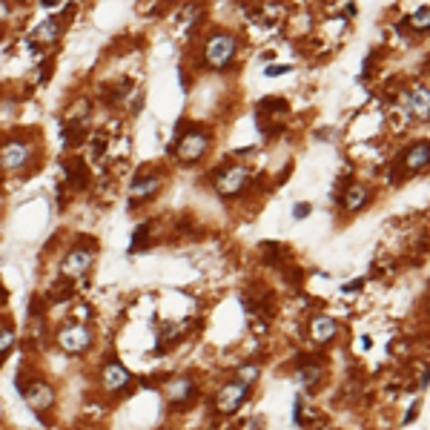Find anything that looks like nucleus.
<instances>
[{"instance_id":"10","label":"nucleus","mask_w":430,"mask_h":430,"mask_svg":"<svg viewBox=\"0 0 430 430\" xmlns=\"http://www.w3.org/2000/svg\"><path fill=\"white\" fill-rule=\"evenodd\" d=\"M247 393H250V388L238 385V381L232 379L230 385H224V388L218 390V396H215V411L224 413V416H232V413L247 401Z\"/></svg>"},{"instance_id":"2","label":"nucleus","mask_w":430,"mask_h":430,"mask_svg":"<svg viewBox=\"0 0 430 430\" xmlns=\"http://www.w3.org/2000/svg\"><path fill=\"white\" fill-rule=\"evenodd\" d=\"M238 55V38L232 32H212L204 46H201V58L209 69H227Z\"/></svg>"},{"instance_id":"9","label":"nucleus","mask_w":430,"mask_h":430,"mask_svg":"<svg viewBox=\"0 0 430 430\" xmlns=\"http://www.w3.org/2000/svg\"><path fill=\"white\" fill-rule=\"evenodd\" d=\"M164 186V178L158 173H141L132 184H129V207H138V204H147L152 201Z\"/></svg>"},{"instance_id":"5","label":"nucleus","mask_w":430,"mask_h":430,"mask_svg":"<svg viewBox=\"0 0 430 430\" xmlns=\"http://www.w3.org/2000/svg\"><path fill=\"white\" fill-rule=\"evenodd\" d=\"M95 342L92 327L81 324V321H66L58 333H55V344L66 353V356H83Z\"/></svg>"},{"instance_id":"14","label":"nucleus","mask_w":430,"mask_h":430,"mask_svg":"<svg viewBox=\"0 0 430 430\" xmlns=\"http://www.w3.org/2000/svg\"><path fill=\"white\" fill-rule=\"evenodd\" d=\"M336 333H339V324L330 316H316L313 321H310V336H313V342H319V344L333 342L336 339Z\"/></svg>"},{"instance_id":"12","label":"nucleus","mask_w":430,"mask_h":430,"mask_svg":"<svg viewBox=\"0 0 430 430\" xmlns=\"http://www.w3.org/2000/svg\"><path fill=\"white\" fill-rule=\"evenodd\" d=\"M193 396H196V381H193V376H173L164 385V399L170 401V404H186Z\"/></svg>"},{"instance_id":"20","label":"nucleus","mask_w":430,"mask_h":430,"mask_svg":"<svg viewBox=\"0 0 430 430\" xmlns=\"http://www.w3.org/2000/svg\"><path fill=\"white\" fill-rule=\"evenodd\" d=\"M411 26H413L416 32H427V29H430V9H419V12H413Z\"/></svg>"},{"instance_id":"13","label":"nucleus","mask_w":430,"mask_h":430,"mask_svg":"<svg viewBox=\"0 0 430 430\" xmlns=\"http://www.w3.org/2000/svg\"><path fill=\"white\" fill-rule=\"evenodd\" d=\"M401 166H404V173H424L430 166V143L427 141L411 143V147L401 152Z\"/></svg>"},{"instance_id":"4","label":"nucleus","mask_w":430,"mask_h":430,"mask_svg":"<svg viewBox=\"0 0 430 430\" xmlns=\"http://www.w3.org/2000/svg\"><path fill=\"white\" fill-rule=\"evenodd\" d=\"M212 147V135L207 129H198V127H189L175 143H173V152L181 164H198Z\"/></svg>"},{"instance_id":"19","label":"nucleus","mask_w":430,"mask_h":430,"mask_svg":"<svg viewBox=\"0 0 430 430\" xmlns=\"http://www.w3.org/2000/svg\"><path fill=\"white\" fill-rule=\"evenodd\" d=\"M15 327L12 324H0V362L12 353V347H15Z\"/></svg>"},{"instance_id":"16","label":"nucleus","mask_w":430,"mask_h":430,"mask_svg":"<svg viewBox=\"0 0 430 430\" xmlns=\"http://www.w3.org/2000/svg\"><path fill=\"white\" fill-rule=\"evenodd\" d=\"M61 29H63L61 17H46V20L40 23V26L35 29V43H40V46L55 43V40L61 38Z\"/></svg>"},{"instance_id":"18","label":"nucleus","mask_w":430,"mask_h":430,"mask_svg":"<svg viewBox=\"0 0 430 430\" xmlns=\"http://www.w3.org/2000/svg\"><path fill=\"white\" fill-rule=\"evenodd\" d=\"M258 376H261V367L258 365H244V367L235 370V381H238V385H244V388H253L255 381H258Z\"/></svg>"},{"instance_id":"8","label":"nucleus","mask_w":430,"mask_h":430,"mask_svg":"<svg viewBox=\"0 0 430 430\" xmlns=\"http://www.w3.org/2000/svg\"><path fill=\"white\" fill-rule=\"evenodd\" d=\"M17 388L35 413H46V411L55 408V388L46 379H32V381H26V385H17Z\"/></svg>"},{"instance_id":"17","label":"nucleus","mask_w":430,"mask_h":430,"mask_svg":"<svg viewBox=\"0 0 430 430\" xmlns=\"http://www.w3.org/2000/svg\"><path fill=\"white\" fill-rule=\"evenodd\" d=\"M321 379H324V367L321 365H301L296 370V381H298V388H304V390H313Z\"/></svg>"},{"instance_id":"3","label":"nucleus","mask_w":430,"mask_h":430,"mask_svg":"<svg viewBox=\"0 0 430 430\" xmlns=\"http://www.w3.org/2000/svg\"><path fill=\"white\" fill-rule=\"evenodd\" d=\"M250 181H253L250 166H244V164H224L212 175V186H215V193H218L221 198H238V196H244Z\"/></svg>"},{"instance_id":"22","label":"nucleus","mask_w":430,"mask_h":430,"mask_svg":"<svg viewBox=\"0 0 430 430\" xmlns=\"http://www.w3.org/2000/svg\"><path fill=\"white\" fill-rule=\"evenodd\" d=\"M310 212H313V204L301 201V204H296V207H293V218H298V221H301V218H307Z\"/></svg>"},{"instance_id":"21","label":"nucleus","mask_w":430,"mask_h":430,"mask_svg":"<svg viewBox=\"0 0 430 430\" xmlns=\"http://www.w3.org/2000/svg\"><path fill=\"white\" fill-rule=\"evenodd\" d=\"M147 235H150V224H141L135 232H132V244H129V253L141 250L143 244H147Z\"/></svg>"},{"instance_id":"24","label":"nucleus","mask_w":430,"mask_h":430,"mask_svg":"<svg viewBox=\"0 0 430 430\" xmlns=\"http://www.w3.org/2000/svg\"><path fill=\"white\" fill-rule=\"evenodd\" d=\"M43 6L46 9H55V6H61V0H43Z\"/></svg>"},{"instance_id":"11","label":"nucleus","mask_w":430,"mask_h":430,"mask_svg":"<svg viewBox=\"0 0 430 430\" xmlns=\"http://www.w3.org/2000/svg\"><path fill=\"white\" fill-rule=\"evenodd\" d=\"M98 381H101V388L106 390V393H118V390H124L129 381H132V373L121 365V362H106L104 367H101V373H98Z\"/></svg>"},{"instance_id":"23","label":"nucleus","mask_w":430,"mask_h":430,"mask_svg":"<svg viewBox=\"0 0 430 430\" xmlns=\"http://www.w3.org/2000/svg\"><path fill=\"white\" fill-rule=\"evenodd\" d=\"M287 72H293V66H267V78H276V75H287Z\"/></svg>"},{"instance_id":"7","label":"nucleus","mask_w":430,"mask_h":430,"mask_svg":"<svg viewBox=\"0 0 430 430\" xmlns=\"http://www.w3.org/2000/svg\"><path fill=\"white\" fill-rule=\"evenodd\" d=\"M95 264V244H75V247H69L61 258V276L63 278H83Z\"/></svg>"},{"instance_id":"1","label":"nucleus","mask_w":430,"mask_h":430,"mask_svg":"<svg viewBox=\"0 0 430 430\" xmlns=\"http://www.w3.org/2000/svg\"><path fill=\"white\" fill-rule=\"evenodd\" d=\"M38 158V147L29 138H6L0 143V170L3 173H23Z\"/></svg>"},{"instance_id":"6","label":"nucleus","mask_w":430,"mask_h":430,"mask_svg":"<svg viewBox=\"0 0 430 430\" xmlns=\"http://www.w3.org/2000/svg\"><path fill=\"white\" fill-rule=\"evenodd\" d=\"M396 104L408 121H430V89L427 86L416 83L411 89H404Z\"/></svg>"},{"instance_id":"15","label":"nucleus","mask_w":430,"mask_h":430,"mask_svg":"<svg viewBox=\"0 0 430 430\" xmlns=\"http://www.w3.org/2000/svg\"><path fill=\"white\" fill-rule=\"evenodd\" d=\"M367 201H370V189H367L365 184H350V186L344 189L342 207H344L347 212H358V209H362Z\"/></svg>"}]
</instances>
